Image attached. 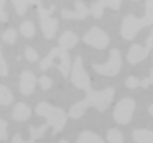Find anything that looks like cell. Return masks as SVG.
I'll use <instances>...</instances> for the list:
<instances>
[{
	"instance_id": "9a60e30c",
	"label": "cell",
	"mask_w": 153,
	"mask_h": 143,
	"mask_svg": "<svg viewBox=\"0 0 153 143\" xmlns=\"http://www.w3.org/2000/svg\"><path fill=\"white\" fill-rule=\"evenodd\" d=\"M132 138L136 143H153V130H148V129H136L132 132Z\"/></svg>"
},
{
	"instance_id": "8fae6325",
	"label": "cell",
	"mask_w": 153,
	"mask_h": 143,
	"mask_svg": "<svg viewBox=\"0 0 153 143\" xmlns=\"http://www.w3.org/2000/svg\"><path fill=\"white\" fill-rule=\"evenodd\" d=\"M91 13V8L86 7V3L83 0H76L75 2V10L74 11H69V10H62L61 11V16L64 19H85L88 14Z\"/></svg>"
},
{
	"instance_id": "2e32d148",
	"label": "cell",
	"mask_w": 153,
	"mask_h": 143,
	"mask_svg": "<svg viewBox=\"0 0 153 143\" xmlns=\"http://www.w3.org/2000/svg\"><path fill=\"white\" fill-rule=\"evenodd\" d=\"M11 3L14 7L16 14L22 16V14L26 13V10H27L29 5H35V7H38V5H42V0H11Z\"/></svg>"
},
{
	"instance_id": "5b68a950",
	"label": "cell",
	"mask_w": 153,
	"mask_h": 143,
	"mask_svg": "<svg viewBox=\"0 0 153 143\" xmlns=\"http://www.w3.org/2000/svg\"><path fill=\"white\" fill-rule=\"evenodd\" d=\"M53 11H54V7L51 8H43V5H38L37 7V13H38V19H40V29L43 32V35H45L46 40H51L53 37H54V33L57 30V21L56 18H51Z\"/></svg>"
},
{
	"instance_id": "cb8c5ba5",
	"label": "cell",
	"mask_w": 153,
	"mask_h": 143,
	"mask_svg": "<svg viewBox=\"0 0 153 143\" xmlns=\"http://www.w3.org/2000/svg\"><path fill=\"white\" fill-rule=\"evenodd\" d=\"M0 75L2 76L8 75V64H7V60H5V54H3L2 49H0Z\"/></svg>"
},
{
	"instance_id": "6da1fadb",
	"label": "cell",
	"mask_w": 153,
	"mask_h": 143,
	"mask_svg": "<svg viewBox=\"0 0 153 143\" xmlns=\"http://www.w3.org/2000/svg\"><path fill=\"white\" fill-rule=\"evenodd\" d=\"M70 80L76 89H83L86 95L83 100L76 102L75 105H72L69 110V118L72 119H80L85 114V111L88 108H96L97 111H105L110 103L113 100L115 95V89L113 88H107L102 91H96L91 84V78L86 73L85 67H83V59L80 56H76V59L72 65V73H70Z\"/></svg>"
},
{
	"instance_id": "5bb4252c",
	"label": "cell",
	"mask_w": 153,
	"mask_h": 143,
	"mask_svg": "<svg viewBox=\"0 0 153 143\" xmlns=\"http://www.w3.org/2000/svg\"><path fill=\"white\" fill-rule=\"evenodd\" d=\"M57 41H59L61 48H64V49H72V48L76 45V41H78V35L74 33V32H70V30H67L59 37Z\"/></svg>"
},
{
	"instance_id": "8992f818",
	"label": "cell",
	"mask_w": 153,
	"mask_h": 143,
	"mask_svg": "<svg viewBox=\"0 0 153 143\" xmlns=\"http://www.w3.org/2000/svg\"><path fill=\"white\" fill-rule=\"evenodd\" d=\"M94 69V72H97L100 75H105V76H115L120 73L121 70V52L120 49H113L110 51V57L105 64H93L91 65Z\"/></svg>"
},
{
	"instance_id": "1f68e13d",
	"label": "cell",
	"mask_w": 153,
	"mask_h": 143,
	"mask_svg": "<svg viewBox=\"0 0 153 143\" xmlns=\"http://www.w3.org/2000/svg\"><path fill=\"white\" fill-rule=\"evenodd\" d=\"M59 143H69V142H67V140H61Z\"/></svg>"
},
{
	"instance_id": "d6a6232c",
	"label": "cell",
	"mask_w": 153,
	"mask_h": 143,
	"mask_svg": "<svg viewBox=\"0 0 153 143\" xmlns=\"http://www.w3.org/2000/svg\"><path fill=\"white\" fill-rule=\"evenodd\" d=\"M134 2H136V0H134Z\"/></svg>"
},
{
	"instance_id": "7c38bea8",
	"label": "cell",
	"mask_w": 153,
	"mask_h": 143,
	"mask_svg": "<svg viewBox=\"0 0 153 143\" xmlns=\"http://www.w3.org/2000/svg\"><path fill=\"white\" fill-rule=\"evenodd\" d=\"M37 86V78L32 72L29 70H24L21 76H19V91H21L22 95H30L33 92Z\"/></svg>"
},
{
	"instance_id": "83f0119b",
	"label": "cell",
	"mask_w": 153,
	"mask_h": 143,
	"mask_svg": "<svg viewBox=\"0 0 153 143\" xmlns=\"http://www.w3.org/2000/svg\"><path fill=\"white\" fill-rule=\"evenodd\" d=\"M7 121L5 119H0V138L2 140H7L8 138V133H7Z\"/></svg>"
},
{
	"instance_id": "30bf717a",
	"label": "cell",
	"mask_w": 153,
	"mask_h": 143,
	"mask_svg": "<svg viewBox=\"0 0 153 143\" xmlns=\"http://www.w3.org/2000/svg\"><path fill=\"white\" fill-rule=\"evenodd\" d=\"M121 2H123V0H96V2L91 5V14H93L96 19H100V18L104 16L105 8L120 10Z\"/></svg>"
},
{
	"instance_id": "44dd1931",
	"label": "cell",
	"mask_w": 153,
	"mask_h": 143,
	"mask_svg": "<svg viewBox=\"0 0 153 143\" xmlns=\"http://www.w3.org/2000/svg\"><path fill=\"white\" fill-rule=\"evenodd\" d=\"M123 133L118 129H110L107 132V142L108 143H123Z\"/></svg>"
},
{
	"instance_id": "484cf974",
	"label": "cell",
	"mask_w": 153,
	"mask_h": 143,
	"mask_svg": "<svg viewBox=\"0 0 153 143\" xmlns=\"http://www.w3.org/2000/svg\"><path fill=\"white\" fill-rule=\"evenodd\" d=\"M38 84L42 86V89H50L53 81H51L50 76H40V78H38Z\"/></svg>"
},
{
	"instance_id": "7a4b0ae2",
	"label": "cell",
	"mask_w": 153,
	"mask_h": 143,
	"mask_svg": "<svg viewBox=\"0 0 153 143\" xmlns=\"http://www.w3.org/2000/svg\"><path fill=\"white\" fill-rule=\"evenodd\" d=\"M153 26V0H147L145 2V16L137 18L132 14L123 18L121 22V37L128 41H132L139 30H142L143 27Z\"/></svg>"
},
{
	"instance_id": "4316f807",
	"label": "cell",
	"mask_w": 153,
	"mask_h": 143,
	"mask_svg": "<svg viewBox=\"0 0 153 143\" xmlns=\"http://www.w3.org/2000/svg\"><path fill=\"white\" fill-rule=\"evenodd\" d=\"M150 84H153V67L150 69V75L147 76V78H143L142 81H140V88H148Z\"/></svg>"
},
{
	"instance_id": "d4e9b609",
	"label": "cell",
	"mask_w": 153,
	"mask_h": 143,
	"mask_svg": "<svg viewBox=\"0 0 153 143\" xmlns=\"http://www.w3.org/2000/svg\"><path fill=\"white\" fill-rule=\"evenodd\" d=\"M140 81H142V80L136 78V76H128L126 86H128L129 89H136V88H139V86H140Z\"/></svg>"
},
{
	"instance_id": "3957f363",
	"label": "cell",
	"mask_w": 153,
	"mask_h": 143,
	"mask_svg": "<svg viewBox=\"0 0 153 143\" xmlns=\"http://www.w3.org/2000/svg\"><path fill=\"white\" fill-rule=\"evenodd\" d=\"M35 113L38 114V116L46 119V122L53 127V133H54V135H57L67 124V113L64 111V108L50 105L48 102L37 103Z\"/></svg>"
},
{
	"instance_id": "ba28073f",
	"label": "cell",
	"mask_w": 153,
	"mask_h": 143,
	"mask_svg": "<svg viewBox=\"0 0 153 143\" xmlns=\"http://www.w3.org/2000/svg\"><path fill=\"white\" fill-rule=\"evenodd\" d=\"M134 110H136V102H134V99H131V97L121 99L117 105H115V110H113L115 122L128 124L131 121L132 114H134Z\"/></svg>"
},
{
	"instance_id": "e0dca14e",
	"label": "cell",
	"mask_w": 153,
	"mask_h": 143,
	"mask_svg": "<svg viewBox=\"0 0 153 143\" xmlns=\"http://www.w3.org/2000/svg\"><path fill=\"white\" fill-rule=\"evenodd\" d=\"M75 143H104L102 137H99L97 133L91 132V130H81L80 135L76 137Z\"/></svg>"
},
{
	"instance_id": "4fadbf2b",
	"label": "cell",
	"mask_w": 153,
	"mask_h": 143,
	"mask_svg": "<svg viewBox=\"0 0 153 143\" xmlns=\"http://www.w3.org/2000/svg\"><path fill=\"white\" fill-rule=\"evenodd\" d=\"M30 108L27 107L26 103H22V102H19L14 105V108H13V113H11V118H13V121H18V122H22V121H26V119L30 118Z\"/></svg>"
},
{
	"instance_id": "9c48e42d",
	"label": "cell",
	"mask_w": 153,
	"mask_h": 143,
	"mask_svg": "<svg viewBox=\"0 0 153 143\" xmlns=\"http://www.w3.org/2000/svg\"><path fill=\"white\" fill-rule=\"evenodd\" d=\"M83 41L88 46H93L96 49H104L110 45V37L107 35V32H104L100 27H91L88 32L85 33Z\"/></svg>"
},
{
	"instance_id": "4dcf8cb0",
	"label": "cell",
	"mask_w": 153,
	"mask_h": 143,
	"mask_svg": "<svg viewBox=\"0 0 153 143\" xmlns=\"http://www.w3.org/2000/svg\"><path fill=\"white\" fill-rule=\"evenodd\" d=\"M148 113H150L152 116H153V105H150V107H148Z\"/></svg>"
},
{
	"instance_id": "277c9868",
	"label": "cell",
	"mask_w": 153,
	"mask_h": 143,
	"mask_svg": "<svg viewBox=\"0 0 153 143\" xmlns=\"http://www.w3.org/2000/svg\"><path fill=\"white\" fill-rule=\"evenodd\" d=\"M50 67H57L64 78L70 76L72 65H70V57H69L67 49H64V48H61V46L53 48V49L40 60V70H48Z\"/></svg>"
},
{
	"instance_id": "ffe728a7",
	"label": "cell",
	"mask_w": 153,
	"mask_h": 143,
	"mask_svg": "<svg viewBox=\"0 0 153 143\" xmlns=\"http://www.w3.org/2000/svg\"><path fill=\"white\" fill-rule=\"evenodd\" d=\"M19 30H21V33H22L26 38H32L33 35H35V26H33L32 21H24V22H21Z\"/></svg>"
},
{
	"instance_id": "7402d4cb",
	"label": "cell",
	"mask_w": 153,
	"mask_h": 143,
	"mask_svg": "<svg viewBox=\"0 0 153 143\" xmlns=\"http://www.w3.org/2000/svg\"><path fill=\"white\" fill-rule=\"evenodd\" d=\"M16 37H18V32H16V29H13V27L7 29V30L2 33V40L5 43H8V45H13V43L16 41Z\"/></svg>"
},
{
	"instance_id": "d6986e66",
	"label": "cell",
	"mask_w": 153,
	"mask_h": 143,
	"mask_svg": "<svg viewBox=\"0 0 153 143\" xmlns=\"http://www.w3.org/2000/svg\"><path fill=\"white\" fill-rule=\"evenodd\" d=\"M50 127V124L48 122H45L43 126H40V127H33V126H30L29 127V133H30V140L32 142H35L37 138H42L43 135H45V130Z\"/></svg>"
},
{
	"instance_id": "52a82bcc",
	"label": "cell",
	"mask_w": 153,
	"mask_h": 143,
	"mask_svg": "<svg viewBox=\"0 0 153 143\" xmlns=\"http://www.w3.org/2000/svg\"><path fill=\"white\" fill-rule=\"evenodd\" d=\"M145 46H140L137 45V43H134V45H131V48H129L128 51V62L129 64H139V62L145 60L148 54H152V49H153V29H150V35H148V38L145 40Z\"/></svg>"
},
{
	"instance_id": "ac0fdd59",
	"label": "cell",
	"mask_w": 153,
	"mask_h": 143,
	"mask_svg": "<svg viewBox=\"0 0 153 143\" xmlns=\"http://www.w3.org/2000/svg\"><path fill=\"white\" fill-rule=\"evenodd\" d=\"M13 100H14L13 92H11V91H10L5 84H2V86H0V105L7 107V105L13 103Z\"/></svg>"
},
{
	"instance_id": "f546056e",
	"label": "cell",
	"mask_w": 153,
	"mask_h": 143,
	"mask_svg": "<svg viewBox=\"0 0 153 143\" xmlns=\"http://www.w3.org/2000/svg\"><path fill=\"white\" fill-rule=\"evenodd\" d=\"M11 143H33V142H32V140H29V142H24L22 138H21V133H16V135L13 137Z\"/></svg>"
},
{
	"instance_id": "603a6c76",
	"label": "cell",
	"mask_w": 153,
	"mask_h": 143,
	"mask_svg": "<svg viewBox=\"0 0 153 143\" xmlns=\"http://www.w3.org/2000/svg\"><path fill=\"white\" fill-rule=\"evenodd\" d=\"M24 56H26V59H27L29 62H37V60H38L37 51L33 49V48H30V46H27L26 49H24Z\"/></svg>"
},
{
	"instance_id": "f1b7e54d",
	"label": "cell",
	"mask_w": 153,
	"mask_h": 143,
	"mask_svg": "<svg viewBox=\"0 0 153 143\" xmlns=\"http://www.w3.org/2000/svg\"><path fill=\"white\" fill-rule=\"evenodd\" d=\"M0 19H2V22L8 21V14L5 11V0H0Z\"/></svg>"
}]
</instances>
